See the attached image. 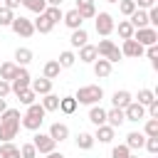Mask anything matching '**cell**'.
Instances as JSON below:
<instances>
[{"instance_id":"obj_17","label":"cell","mask_w":158,"mask_h":158,"mask_svg":"<svg viewBox=\"0 0 158 158\" xmlns=\"http://www.w3.org/2000/svg\"><path fill=\"white\" fill-rule=\"evenodd\" d=\"M131 101H133V96H131V91H126V89H118V91H114V96H111V104H114L116 109H126Z\"/></svg>"},{"instance_id":"obj_41","label":"cell","mask_w":158,"mask_h":158,"mask_svg":"<svg viewBox=\"0 0 158 158\" xmlns=\"http://www.w3.org/2000/svg\"><path fill=\"white\" fill-rule=\"evenodd\" d=\"M44 15H47V17H49V20L54 22V25H57V22H59V20L64 17V12H62V7H47V10H44Z\"/></svg>"},{"instance_id":"obj_26","label":"cell","mask_w":158,"mask_h":158,"mask_svg":"<svg viewBox=\"0 0 158 158\" xmlns=\"http://www.w3.org/2000/svg\"><path fill=\"white\" fill-rule=\"evenodd\" d=\"M94 136L91 133H86V131H81V133H77V148L79 151H91L94 148Z\"/></svg>"},{"instance_id":"obj_6","label":"cell","mask_w":158,"mask_h":158,"mask_svg":"<svg viewBox=\"0 0 158 158\" xmlns=\"http://www.w3.org/2000/svg\"><path fill=\"white\" fill-rule=\"evenodd\" d=\"M131 40H136L141 47L158 44V30H156V27H141V30H136V32H133V37H131Z\"/></svg>"},{"instance_id":"obj_22","label":"cell","mask_w":158,"mask_h":158,"mask_svg":"<svg viewBox=\"0 0 158 158\" xmlns=\"http://www.w3.org/2000/svg\"><path fill=\"white\" fill-rule=\"evenodd\" d=\"M17 72H20V67H17L15 62H0V79L12 81V79L17 77Z\"/></svg>"},{"instance_id":"obj_45","label":"cell","mask_w":158,"mask_h":158,"mask_svg":"<svg viewBox=\"0 0 158 158\" xmlns=\"http://www.w3.org/2000/svg\"><path fill=\"white\" fill-rule=\"evenodd\" d=\"M136 2V10H151L156 5V0H133Z\"/></svg>"},{"instance_id":"obj_42","label":"cell","mask_w":158,"mask_h":158,"mask_svg":"<svg viewBox=\"0 0 158 158\" xmlns=\"http://www.w3.org/2000/svg\"><path fill=\"white\" fill-rule=\"evenodd\" d=\"M128 156H131V151H128L123 143H118V146L111 148V158H128Z\"/></svg>"},{"instance_id":"obj_3","label":"cell","mask_w":158,"mask_h":158,"mask_svg":"<svg viewBox=\"0 0 158 158\" xmlns=\"http://www.w3.org/2000/svg\"><path fill=\"white\" fill-rule=\"evenodd\" d=\"M77 104H84V106H96L101 99H104V89L99 84H86V86H79V91L74 94Z\"/></svg>"},{"instance_id":"obj_51","label":"cell","mask_w":158,"mask_h":158,"mask_svg":"<svg viewBox=\"0 0 158 158\" xmlns=\"http://www.w3.org/2000/svg\"><path fill=\"white\" fill-rule=\"evenodd\" d=\"M47 158H67V156L59 153V151H52V153H47Z\"/></svg>"},{"instance_id":"obj_37","label":"cell","mask_w":158,"mask_h":158,"mask_svg":"<svg viewBox=\"0 0 158 158\" xmlns=\"http://www.w3.org/2000/svg\"><path fill=\"white\" fill-rule=\"evenodd\" d=\"M17 99H20V104H22V106H30V104H35V101H37V94H35L32 89H22V91L17 94Z\"/></svg>"},{"instance_id":"obj_20","label":"cell","mask_w":158,"mask_h":158,"mask_svg":"<svg viewBox=\"0 0 158 158\" xmlns=\"http://www.w3.org/2000/svg\"><path fill=\"white\" fill-rule=\"evenodd\" d=\"M96 59H99V54H96V44H84V47H79V62L94 64Z\"/></svg>"},{"instance_id":"obj_31","label":"cell","mask_w":158,"mask_h":158,"mask_svg":"<svg viewBox=\"0 0 158 158\" xmlns=\"http://www.w3.org/2000/svg\"><path fill=\"white\" fill-rule=\"evenodd\" d=\"M22 7L30 10V12H35V15H42L47 10V2L44 0H22Z\"/></svg>"},{"instance_id":"obj_46","label":"cell","mask_w":158,"mask_h":158,"mask_svg":"<svg viewBox=\"0 0 158 158\" xmlns=\"http://www.w3.org/2000/svg\"><path fill=\"white\" fill-rule=\"evenodd\" d=\"M143 54H146L148 59H158V44H151V47H146V49H143Z\"/></svg>"},{"instance_id":"obj_9","label":"cell","mask_w":158,"mask_h":158,"mask_svg":"<svg viewBox=\"0 0 158 158\" xmlns=\"http://www.w3.org/2000/svg\"><path fill=\"white\" fill-rule=\"evenodd\" d=\"M123 118H126V121H133V123L143 121V118H146V106H141L138 101H131V104L123 109Z\"/></svg>"},{"instance_id":"obj_7","label":"cell","mask_w":158,"mask_h":158,"mask_svg":"<svg viewBox=\"0 0 158 158\" xmlns=\"http://www.w3.org/2000/svg\"><path fill=\"white\" fill-rule=\"evenodd\" d=\"M30 81H32V77H30V72H27V67H20V72H17V77L10 81V91L17 96L22 89H30Z\"/></svg>"},{"instance_id":"obj_44","label":"cell","mask_w":158,"mask_h":158,"mask_svg":"<svg viewBox=\"0 0 158 158\" xmlns=\"http://www.w3.org/2000/svg\"><path fill=\"white\" fill-rule=\"evenodd\" d=\"M121 57H123V54H121V49H118V47H114V49H111V54L106 57V62L116 64V62H121Z\"/></svg>"},{"instance_id":"obj_2","label":"cell","mask_w":158,"mask_h":158,"mask_svg":"<svg viewBox=\"0 0 158 158\" xmlns=\"http://www.w3.org/2000/svg\"><path fill=\"white\" fill-rule=\"evenodd\" d=\"M44 109H42V104H30L27 106V111L22 114V118H20V126L22 128H27V131H40V126L44 123Z\"/></svg>"},{"instance_id":"obj_54","label":"cell","mask_w":158,"mask_h":158,"mask_svg":"<svg viewBox=\"0 0 158 158\" xmlns=\"http://www.w3.org/2000/svg\"><path fill=\"white\" fill-rule=\"evenodd\" d=\"M106 2H118V0H106Z\"/></svg>"},{"instance_id":"obj_27","label":"cell","mask_w":158,"mask_h":158,"mask_svg":"<svg viewBox=\"0 0 158 158\" xmlns=\"http://www.w3.org/2000/svg\"><path fill=\"white\" fill-rule=\"evenodd\" d=\"M94 74H96L99 79H106V77L111 74V62H106V59L99 57V59L94 62Z\"/></svg>"},{"instance_id":"obj_52","label":"cell","mask_w":158,"mask_h":158,"mask_svg":"<svg viewBox=\"0 0 158 158\" xmlns=\"http://www.w3.org/2000/svg\"><path fill=\"white\" fill-rule=\"evenodd\" d=\"M5 109H7V101H5V99H0V114H2Z\"/></svg>"},{"instance_id":"obj_43","label":"cell","mask_w":158,"mask_h":158,"mask_svg":"<svg viewBox=\"0 0 158 158\" xmlns=\"http://www.w3.org/2000/svg\"><path fill=\"white\" fill-rule=\"evenodd\" d=\"M143 148H146L148 153H158V138H146Z\"/></svg>"},{"instance_id":"obj_1","label":"cell","mask_w":158,"mask_h":158,"mask_svg":"<svg viewBox=\"0 0 158 158\" xmlns=\"http://www.w3.org/2000/svg\"><path fill=\"white\" fill-rule=\"evenodd\" d=\"M20 109H5L0 114V141L7 143L20 133Z\"/></svg>"},{"instance_id":"obj_40","label":"cell","mask_w":158,"mask_h":158,"mask_svg":"<svg viewBox=\"0 0 158 158\" xmlns=\"http://www.w3.org/2000/svg\"><path fill=\"white\" fill-rule=\"evenodd\" d=\"M20 158H37V148L32 143H22L20 146Z\"/></svg>"},{"instance_id":"obj_47","label":"cell","mask_w":158,"mask_h":158,"mask_svg":"<svg viewBox=\"0 0 158 158\" xmlns=\"http://www.w3.org/2000/svg\"><path fill=\"white\" fill-rule=\"evenodd\" d=\"M146 111H148V116H151V118H158V99H156L153 104H148V106H146Z\"/></svg>"},{"instance_id":"obj_15","label":"cell","mask_w":158,"mask_h":158,"mask_svg":"<svg viewBox=\"0 0 158 158\" xmlns=\"http://www.w3.org/2000/svg\"><path fill=\"white\" fill-rule=\"evenodd\" d=\"M69 44H72L74 49H79V47H84V44H89V32H86L84 27H79V30H72Z\"/></svg>"},{"instance_id":"obj_29","label":"cell","mask_w":158,"mask_h":158,"mask_svg":"<svg viewBox=\"0 0 158 158\" xmlns=\"http://www.w3.org/2000/svg\"><path fill=\"white\" fill-rule=\"evenodd\" d=\"M0 158H20V146H15L12 141L0 143Z\"/></svg>"},{"instance_id":"obj_32","label":"cell","mask_w":158,"mask_h":158,"mask_svg":"<svg viewBox=\"0 0 158 158\" xmlns=\"http://www.w3.org/2000/svg\"><path fill=\"white\" fill-rule=\"evenodd\" d=\"M114 30L118 32V37H121V40H131V37H133V32H136V30L131 27V22H128V20H121Z\"/></svg>"},{"instance_id":"obj_39","label":"cell","mask_w":158,"mask_h":158,"mask_svg":"<svg viewBox=\"0 0 158 158\" xmlns=\"http://www.w3.org/2000/svg\"><path fill=\"white\" fill-rule=\"evenodd\" d=\"M118 10H121V15L131 17V15L136 12V2H133V0H118Z\"/></svg>"},{"instance_id":"obj_49","label":"cell","mask_w":158,"mask_h":158,"mask_svg":"<svg viewBox=\"0 0 158 158\" xmlns=\"http://www.w3.org/2000/svg\"><path fill=\"white\" fill-rule=\"evenodd\" d=\"M20 5H22V0H5V7H7V10H12V12H15Z\"/></svg>"},{"instance_id":"obj_21","label":"cell","mask_w":158,"mask_h":158,"mask_svg":"<svg viewBox=\"0 0 158 158\" xmlns=\"http://www.w3.org/2000/svg\"><path fill=\"white\" fill-rule=\"evenodd\" d=\"M114 133H116V128H111V126H96V133H94V141H99V143H111L114 141Z\"/></svg>"},{"instance_id":"obj_34","label":"cell","mask_w":158,"mask_h":158,"mask_svg":"<svg viewBox=\"0 0 158 158\" xmlns=\"http://www.w3.org/2000/svg\"><path fill=\"white\" fill-rule=\"evenodd\" d=\"M136 101H138L141 106H148V104H153V101H156V91H153V89H138Z\"/></svg>"},{"instance_id":"obj_10","label":"cell","mask_w":158,"mask_h":158,"mask_svg":"<svg viewBox=\"0 0 158 158\" xmlns=\"http://www.w3.org/2000/svg\"><path fill=\"white\" fill-rule=\"evenodd\" d=\"M49 138H52L54 143L67 141V138H69V126H67V123H59V121L52 123V126H49Z\"/></svg>"},{"instance_id":"obj_35","label":"cell","mask_w":158,"mask_h":158,"mask_svg":"<svg viewBox=\"0 0 158 158\" xmlns=\"http://www.w3.org/2000/svg\"><path fill=\"white\" fill-rule=\"evenodd\" d=\"M143 136H146V138H158V118H146Z\"/></svg>"},{"instance_id":"obj_8","label":"cell","mask_w":158,"mask_h":158,"mask_svg":"<svg viewBox=\"0 0 158 158\" xmlns=\"http://www.w3.org/2000/svg\"><path fill=\"white\" fill-rule=\"evenodd\" d=\"M30 143L37 148V153H44V156H47V153H52V151L57 148V143L49 138V133H35V138H32Z\"/></svg>"},{"instance_id":"obj_19","label":"cell","mask_w":158,"mask_h":158,"mask_svg":"<svg viewBox=\"0 0 158 158\" xmlns=\"http://www.w3.org/2000/svg\"><path fill=\"white\" fill-rule=\"evenodd\" d=\"M32 25H35V32H40V35H47V32H52V27H54V22L42 12V15H37V20H32Z\"/></svg>"},{"instance_id":"obj_24","label":"cell","mask_w":158,"mask_h":158,"mask_svg":"<svg viewBox=\"0 0 158 158\" xmlns=\"http://www.w3.org/2000/svg\"><path fill=\"white\" fill-rule=\"evenodd\" d=\"M32 62V49L30 47H17L15 49V64L17 67H27Z\"/></svg>"},{"instance_id":"obj_18","label":"cell","mask_w":158,"mask_h":158,"mask_svg":"<svg viewBox=\"0 0 158 158\" xmlns=\"http://www.w3.org/2000/svg\"><path fill=\"white\" fill-rule=\"evenodd\" d=\"M123 121H126V118H123V109H116V106H111V109L106 111V126H111V128H118Z\"/></svg>"},{"instance_id":"obj_12","label":"cell","mask_w":158,"mask_h":158,"mask_svg":"<svg viewBox=\"0 0 158 158\" xmlns=\"http://www.w3.org/2000/svg\"><path fill=\"white\" fill-rule=\"evenodd\" d=\"M143 143H146V136H143L141 131H131V133L126 136V143H123V146L133 153V151H141V148H143Z\"/></svg>"},{"instance_id":"obj_11","label":"cell","mask_w":158,"mask_h":158,"mask_svg":"<svg viewBox=\"0 0 158 158\" xmlns=\"http://www.w3.org/2000/svg\"><path fill=\"white\" fill-rule=\"evenodd\" d=\"M143 49H146V47H141L136 40H123L121 54H123V57H133V59H136V57H143Z\"/></svg>"},{"instance_id":"obj_36","label":"cell","mask_w":158,"mask_h":158,"mask_svg":"<svg viewBox=\"0 0 158 158\" xmlns=\"http://www.w3.org/2000/svg\"><path fill=\"white\" fill-rule=\"evenodd\" d=\"M114 47H116V44H114L111 40H101V42L96 44V54H99L101 59H106V57L111 54V49H114Z\"/></svg>"},{"instance_id":"obj_25","label":"cell","mask_w":158,"mask_h":158,"mask_svg":"<svg viewBox=\"0 0 158 158\" xmlns=\"http://www.w3.org/2000/svg\"><path fill=\"white\" fill-rule=\"evenodd\" d=\"M89 121H91L94 126H104V123H106V109H101L99 104L91 106V109H89Z\"/></svg>"},{"instance_id":"obj_33","label":"cell","mask_w":158,"mask_h":158,"mask_svg":"<svg viewBox=\"0 0 158 158\" xmlns=\"http://www.w3.org/2000/svg\"><path fill=\"white\" fill-rule=\"evenodd\" d=\"M57 62H59V67H62V69H69V67H74V62H77V54H74L72 49H64V52L59 54V59H57Z\"/></svg>"},{"instance_id":"obj_14","label":"cell","mask_w":158,"mask_h":158,"mask_svg":"<svg viewBox=\"0 0 158 158\" xmlns=\"http://www.w3.org/2000/svg\"><path fill=\"white\" fill-rule=\"evenodd\" d=\"M77 10H79L81 20H94V15H96L94 0H77Z\"/></svg>"},{"instance_id":"obj_28","label":"cell","mask_w":158,"mask_h":158,"mask_svg":"<svg viewBox=\"0 0 158 158\" xmlns=\"http://www.w3.org/2000/svg\"><path fill=\"white\" fill-rule=\"evenodd\" d=\"M40 104H42V109H44V111H59V96H57V94H52V91H49V94H44Z\"/></svg>"},{"instance_id":"obj_50","label":"cell","mask_w":158,"mask_h":158,"mask_svg":"<svg viewBox=\"0 0 158 158\" xmlns=\"http://www.w3.org/2000/svg\"><path fill=\"white\" fill-rule=\"evenodd\" d=\"M44 2H47V7H62L64 0H44Z\"/></svg>"},{"instance_id":"obj_13","label":"cell","mask_w":158,"mask_h":158,"mask_svg":"<svg viewBox=\"0 0 158 158\" xmlns=\"http://www.w3.org/2000/svg\"><path fill=\"white\" fill-rule=\"evenodd\" d=\"M62 22L69 27V30H79L81 25H84V20H81V15H79V10L74 7V10H67L64 12V17H62Z\"/></svg>"},{"instance_id":"obj_53","label":"cell","mask_w":158,"mask_h":158,"mask_svg":"<svg viewBox=\"0 0 158 158\" xmlns=\"http://www.w3.org/2000/svg\"><path fill=\"white\" fill-rule=\"evenodd\" d=\"M128 158H138V156H133V153H131V156H128Z\"/></svg>"},{"instance_id":"obj_23","label":"cell","mask_w":158,"mask_h":158,"mask_svg":"<svg viewBox=\"0 0 158 158\" xmlns=\"http://www.w3.org/2000/svg\"><path fill=\"white\" fill-rule=\"evenodd\" d=\"M59 72H62V67H59V62L57 59H49V62H44V67H42V77L44 79H57L59 77Z\"/></svg>"},{"instance_id":"obj_4","label":"cell","mask_w":158,"mask_h":158,"mask_svg":"<svg viewBox=\"0 0 158 158\" xmlns=\"http://www.w3.org/2000/svg\"><path fill=\"white\" fill-rule=\"evenodd\" d=\"M94 27H96V32H99L101 37H109V35L114 32L116 22H114L111 12H96V15H94Z\"/></svg>"},{"instance_id":"obj_38","label":"cell","mask_w":158,"mask_h":158,"mask_svg":"<svg viewBox=\"0 0 158 158\" xmlns=\"http://www.w3.org/2000/svg\"><path fill=\"white\" fill-rule=\"evenodd\" d=\"M15 20V12L7 10L5 5H0V27H10V22Z\"/></svg>"},{"instance_id":"obj_16","label":"cell","mask_w":158,"mask_h":158,"mask_svg":"<svg viewBox=\"0 0 158 158\" xmlns=\"http://www.w3.org/2000/svg\"><path fill=\"white\" fill-rule=\"evenodd\" d=\"M30 89H32L37 96H44V94L52 91V81L44 79V77H40V79H32V81H30Z\"/></svg>"},{"instance_id":"obj_30","label":"cell","mask_w":158,"mask_h":158,"mask_svg":"<svg viewBox=\"0 0 158 158\" xmlns=\"http://www.w3.org/2000/svg\"><path fill=\"white\" fill-rule=\"evenodd\" d=\"M77 106H79V104H77V99H74V96H62V99H59V111H62V114H67V116H69V114H74V111H77Z\"/></svg>"},{"instance_id":"obj_5","label":"cell","mask_w":158,"mask_h":158,"mask_svg":"<svg viewBox=\"0 0 158 158\" xmlns=\"http://www.w3.org/2000/svg\"><path fill=\"white\" fill-rule=\"evenodd\" d=\"M10 30L17 35V37H32L35 35V25H32V20H27V17H22V15H15V20L10 22Z\"/></svg>"},{"instance_id":"obj_48","label":"cell","mask_w":158,"mask_h":158,"mask_svg":"<svg viewBox=\"0 0 158 158\" xmlns=\"http://www.w3.org/2000/svg\"><path fill=\"white\" fill-rule=\"evenodd\" d=\"M10 94V81H5V79H0V99H5Z\"/></svg>"}]
</instances>
